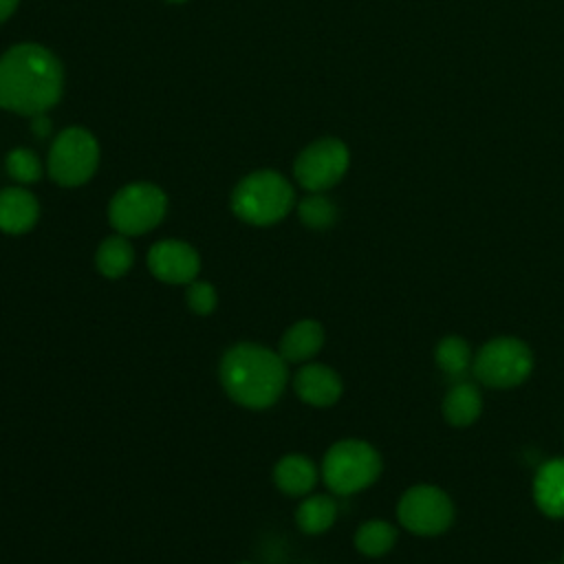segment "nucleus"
I'll return each mask as SVG.
<instances>
[{
    "mask_svg": "<svg viewBox=\"0 0 564 564\" xmlns=\"http://www.w3.org/2000/svg\"><path fill=\"white\" fill-rule=\"evenodd\" d=\"M434 359H436V366L445 375L460 377L471 364V348L463 337L449 335L438 341V346L434 350Z\"/></svg>",
    "mask_w": 564,
    "mask_h": 564,
    "instance_id": "nucleus-20",
    "label": "nucleus"
},
{
    "mask_svg": "<svg viewBox=\"0 0 564 564\" xmlns=\"http://www.w3.org/2000/svg\"><path fill=\"white\" fill-rule=\"evenodd\" d=\"M295 203V192L286 176L275 170L247 174L231 192V212L256 227L282 220Z\"/></svg>",
    "mask_w": 564,
    "mask_h": 564,
    "instance_id": "nucleus-3",
    "label": "nucleus"
},
{
    "mask_svg": "<svg viewBox=\"0 0 564 564\" xmlns=\"http://www.w3.org/2000/svg\"><path fill=\"white\" fill-rule=\"evenodd\" d=\"M31 132H33L35 137H40V139H44V137L51 134V119L46 117V112L31 117Z\"/></svg>",
    "mask_w": 564,
    "mask_h": 564,
    "instance_id": "nucleus-24",
    "label": "nucleus"
},
{
    "mask_svg": "<svg viewBox=\"0 0 564 564\" xmlns=\"http://www.w3.org/2000/svg\"><path fill=\"white\" fill-rule=\"evenodd\" d=\"M185 300L196 315H209L218 302L216 289L209 282H192L185 293Z\"/></svg>",
    "mask_w": 564,
    "mask_h": 564,
    "instance_id": "nucleus-23",
    "label": "nucleus"
},
{
    "mask_svg": "<svg viewBox=\"0 0 564 564\" xmlns=\"http://www.w3.org/2000/svg\"><path fill=\"white\" fill-rule=\"evenodd\" d=\"M167 209V196L154 183L123 185L108 205V220L121 236H141L154 229Z\"/></svg>",
    "mask_w": 564,
    "mask_h": 564,
    "instance_id": "nucleus-6",
    "label": "nucleus"
},
{
    "mask_svg": "<svg viewBox=\"0 0 564 564\" xmlns=\"http://www.w3.org/2000/svg\"><path fill=\"white\" fill-rule=\"evenodd\" d=\"M4 165H7L9 176H11L15 183H22V185H29V183L40 181L42 170H44L40 156H37L33 150H29V148H13V150L7 154Z\"/></svg>",
    "mask_w": 564,
    "mask_h": 564,
    "instance_id": "nucleus-22",
    "label": "nucleus"
},
{
    "mask_svg": "<svg viewBox=\"0 0 564 564\" xmlns=\"http://www.w3.org/2000/svg\"><path fill=\"white\" fill-rule=\"evenodd\" d=\"M482 410V399L480 392L476 390L474 383L460 381L454 388H449V392L443 399V416L449 425L456 427H465L471 425Z\"/></svg>",
    "mask_w": 564,
    "mask_h": 564,
    "instance_id": "nucleus-16",
    "label": "nucleus"
},
{
    "mask_svg": "<svg viewBox=\"0 0 564 564\" xmlns=\"http://www.w3.org/2000/svg\"><path fill=\"white\" fill-rule=\"evenodd\" d=\"M350 163V154L344 141L324 137L308 143L293 163L295 181L308 192H324L337 185Z\"/></svg>",
    "mask_w": 564,
    "mask_h": 564,
    "instance_id": "nucleus-8",
    "label": "nucleus"
},
{
    "mask_svg": "<svg viewBox=\"0 0 564 564\" xmlns=\"http://www.w3.org/2000/svg\"><path fill=\"white\" fill-rule=\"evenodd\" d=\"M220 383L240 405L262 410L278 401L286 386V361L251 341L231 346L220 359Z\"/></svg>",
    "mask_w": 564,
    "mask_h": 564,
    "instance_id": "nucleus-2",
    "label": "nucleus"
},
{
    "mask_svg": "<svg viewBox=\"0 0 564 564\" xmlns=\"http://www.w3.org/2000/svg\"><path fill=\"white\" fill-rule=\"evenodd\" d=\"M134 262V249L128 240V236H110L106 238L97 253H95V264H97V271L106 278H121L130 271Z\"/></svg>",
    "mask_w": 564,
    "mask_h": 564,
    "instance_id": "nucleus-17",
    "label": "nucleus"
},
{
    "mask_svg": "<svg viewBox=\"0 0 564 564\" xmlns=\"http://www.w3.org/2000/svg\"><path fill=\"white\" fill-rule=\"evenodd\" d=\"M397 516L410 533L438 535L454 522V505L443 489L434 485H414L401 496Z\"/></svg>",
    "mask_w": 564,
    "mask_h": 564,
    "instance_id": "nucleus-9",
    "label": "nucleus"
},
{
    "mask_svg": "<svg viewBox=\"0 0 564 564\" xmlns=\"http://www.w3.org/2000/svg\"><path fill=\"white\" fill-rule=\"evenodd\" d=\"M335 518H337V505L328 496H311L295 511L297 527L311 535H317L330 529Z\"/></svg>",
    "mask_w": 564,
    "mask_h": 564,
    "instance_id": "nucleus-18",
    "label": "nucleus"
},
{
    "mask_svg": "<svg viewBox=\"0 0 564 564\" xmlns=\"http://www.w3.org/2000/svg\"><path fill=\"white\" fill-rule=\"evenodd\" d=\"M533 500L549 518H564V458H551L535 471Z\"/></svg>",
    "mask_w": 564,
    "mask_h": 564,
    "instance_id": "nucleus-13",
    "label": "nucleus"
},
{
    "mask_svg": "<svg viewBox=\"0 0 564 564\" xmlns=\"http://www.w3.org/2000/svg\"><path fill=\"white\" fill-rule=\"evenodd\" d=\"M167 2H174V4H178V2H185V0H167Z\"/></svg>",
    "mask_w": 564,
    "mask_h": 564,
    "instance_id": "nucleus-26",
    "label": "nucleus"
},
{
    "mask_svg": "<svg viewBox=\"0 0 564 564\" xmlns=\"http://www.w3.org/2000/svg\"><path fill=\"white\" fill-rule=\"evenodd\" d=\"M152 275L167 284H185L198 275L200 258L194 247L183 240H159L148 251Z\"/></svg>",
    "mask_w": 564,
    "mask_h": 564,
    "instance_id": "nucleus-10",
    "label": "nucleus"
},
{
    "mask_svg": "<svg viewBox=\"0 0 564 564\" xmlns=\"http://www.w3.org/2000/svg\"><path fill=\"white\" fill-rule=\"evenodd\" d=\"M273 480L280 491H284L289 496H304L315 487L317 469H315L313 460H308L306 456L289 454L275 465Z\"/></svg>",
    "mask_w": 564,
    "mask_h": 564,
    "instance_id": "nucleus-15",
    "label": "nucleus"
},
{
    "mask_svg": "<svg viewBox=\"0 0 564 564\" xmlns=\"http://www.w3.org/2000/svg\"><path fill=\"white\" fill-rule=\"evenodd\" d=\"M293 388L304 403H311L317 408L333 405L341 397L339 375L324 364L302 366L293 379Z\"/></svg>",
    "mask_w": 564,
    "mask_h": 564,
    "instance_id": "nucleus-11",
    "label": "nucleus"
},
{
    "mask_svg": "<svg viewBox=\"0 0 564 564\" xmlns=\"http://www.w3.org/2000/svg\"><path fill=\"white\" fill-rule=\"evenodd\" d=\"M40 216L37 198L24 187H4L0 192V231L26 234Z\"/></svg>",
    "mask_w": 564,
    "mask_h": 564,
    "instance_id": "nucleus-12",
    "label": "nucleus"
},
{
    "mask_svg": "<svg viewBox=\"0 0 564 564\" xmlns=\"http://www.w3.org/2000/svg\"><path fill=\"white\" fill-rule=\"evenodd\" d=\"M533 370V355L518 337L489 339L474 359V375L489 388H513Z\"/></svg>",
    "mask_w": 564,
    "mask_h": 564,
    "instance_id": "nucleus-7",
    "label": "nucleus"
},
{
    "mask_svg": "<svg viewBox=\"0 0 564 564\" xmlns=\"http://www.w3.org/2000/svg\"><path fill=\"white\" fill-rule=\"evenodd\" d=\"M397 542V529L386 520H368L355 533V546L368 557L388 553Z\"/></svg>",
    "mask_w": 564,
    "mask_h": 564,
    "instance_id": "nucleus-19",
    "label": "nucleus"
},
{
    "mask_svg": "<svg viewBox=\"0 0 564 564\" xmlns=\"http://www.w3.org/2000/svg\"><path fill=\"white\" fill-rule=\"evenodd\" d=\"M297 216L311 229H328L337 220V207L324 194L313 192L300 200Z\"/></svg>",
    "mask_w": 564,
    "mask_h": 564,
    "instance_id": "nucleus-21",
    "label": "nucleus"
},
{
    "mask_svg": "<svg viewBox=\"0 0 564 564\" xmlns=\"http://www.w3.org/2000/svg\"><path fill=\"white\" fill-rule=\"evenodd\" d=\"M20 0H0V24L13 15Z\"/></svg>",
    "mask_w": 564,
    "mask_h": 564,
    "instance_id": "nucleus-25",
    "label": "nucleus"
},
{
    "mask_svg": "<svg viewBox=\"0 0 564 564\" xmlns=\"http://www.w3.org/2000/svg\"><path fill=\"white\" fill-rule=\"evenodd\" d=\"M324 344V328L315 319H302L293 324L280 339L278 355L289 364H300L319 352Z\"/></svg>",
    "mask_w": 564,
    "mask_h": 564,
    "instance_id": "nucleus-14",
    "label": "nucleus"
},
{
    "mask_svg": "<svg viewBox=\"0 0 564 564\" xmlns=\"http://www.w3.org/2000/svg\"><path fill=\"white\" fill-rule=\"evenodd\" d=\"M64 90L62 62L42 44L22 42L0 55V108L33 117L51 110Z\"/></svg>",
    "mask_w": 564,
    "mask_h": 564,
    "instance_id": "nucleus-1",
    "label": "nucleus"
},
{
    "mask_svg": "<svg viewBox=\"0 0 564 564\" xmlns=\"http://www.w3.org/2000/svg\"><path fill=\"white\" fill-rule=\"evenodd\" d=\"M99 165L97 139L79 126L64 128L51 143L46 156L48 176L62 187H77L93 178Z\"/></svg>",
    "mask_w": 564,
    "mask_h": 564,
    "instance_id": "nucleus-5",
    "label": "nucleus"
},
{
    "mask_svg": "<svg viewBox=\"0 0 564 564\" xmlns=\"http://www.w3.org/2000/svg\"><path fill=\"white\" fill-rule=\"evenodd\" d=\"M381 474V456L364 441H339L335 443L322 463V476L330 491L350 496L372 485Z\"/></svg>",
    "mask_w": 564,
    "mask_h": 564,
    "instance_id": "nucleus-4",
    "label": "nucleus"
}]
</instances>
